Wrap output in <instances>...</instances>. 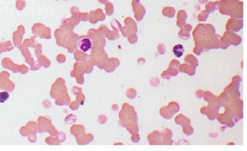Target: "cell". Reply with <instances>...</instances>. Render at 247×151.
Masks as SVG:
<instances>
[{"label":"cell","instance_id":"obj_1","mask_svg":"<svg viewBox=\"0 0 247 151\" xmlns=\"http://www.w3.org/2000/svg\"><path fill=\"white\" fill-rule=\"evenodd\" d=\"M195 42L194 52L199 54L203 49H219L221 36L216 33L215 27L211 24H199L193 32Z\"/></svg>","mask_w":247,"mask_h":151},{"label":"cell","instance_id":"obj_2","mask_svg":"<svg viewBox=\"0 0 247 151\" xmlns=\"http://www.w3.org/2000/svg\"><path fill=\"white\" fill-rule=\"evenodd\" d=\"M218 8L224 15H229L235 19L243 18V2L239 0H221Z\"/></svg>","mask_w":247,"mask_h":151},{"label":"cell","instance_id":"obj_3","mask_svg":"<svg viewBox=\"0 0 247 151\" xmlns=\"http://www.w3.org/2000/svg\"><path fill=\"white\" fill-rule=\"evenodd\" d=\"M241 37L233 32L226 31L220 39L221 46L223 49H227L231 45H238L241 43Z\"/></svg>","mask_w":247,"mask_h":151},{"label":"cell","instance_id":"obj_4","mask_svg":"<svg viewBox=\"0 0 247 151\" xmlns=\"http://www.w3.org/2000/svg\"><path fill=\"white\" fill-rule=\"evenodd\" d=\"M32 34L35 36L40 37L41 38H48L50 35V29L42 23H37L32 26Z\"/></svg>","mask_w":247,"mask_h":151},{"label":"cell","instance_id":"obj_5","mask_svg":"<svg viewBox=\"0 0 247 151\" xmlns=\"http://www.w3.org/2000/svg\"><path fill=\"white\" fill-rule=\"evenodd\" d=\"M243 20L231 18L226 24V30L229 32H239L243 27Z\"/></svg>","mask_w":247,"mask_h":151},{"label":"cell","instance_id":"obj_6","mask_svg":"<svg viewBox=\"0 0 247 151\" xmlns=\"http://www.w3.org/2000/svg\"><path fill=\"white\" fill-rule=\"evenodd\" d=\"M77 45L78 49L81 51L83 52H88L92 47V41L88 37H82L77 41Z\"/></svg>","mask_w":247,"mask_h":151},{"label":"cell","instance_id":"obj_7","mask_svg":"<svg viewBox=\"0 0 247 151\" xmlns=\"http://www.w3.org/2000/svg\"><path fill=\"white\" fill-rule=\"evenodd\" d=\"M25 27L23 25L18 26L17 31H15L13 33V39L14 43L16 46L22 42L23 36L25 34Z\"/></svg>","mask_w":247,"mask_h":151},{"label":"cell","instance_id":"obj_8","mask_svg":"<svg viewBox=\"0 0 247 151\" xmlns=\"http://www.w3.org/2000/svg\"><path fill=\"white\" fill-rule=\"evenodd\" d=\"M193 29V26L190 24H185L183 26L179 32V37L181 39L187 40L190 37V32Z\"/></svg>","mask_w":247,"mask_h":151},{"label":"cell","instance_id":"obj_9","mask_svg":"<svg viewBox=\"0 0 247 151\" xmlns=\"http://www.w3.org/2000/svg\"><path fill=\"white\" fill-rule=\"evenodd\" d=\"M187 13L184 10H180L178 12L177 15V26L182 28L186 24V20L187 19Z\"/></svg>","mask_w":247,"mask_h":151},{"label":"cell","instance_id":"obj_10","mask_svg":"<svg viewBox=\"0 0 247 151\" xmlns=\"http://www.w3.org/2000/svg\"><path fill=\"white\" fill-rule=\"evenodd\" d=\"M162 13L164 17L173 18L175 17L176 10L174 7L166 6L164 7L162 9Z\"/></svg>","mask_w":247,"mask_h":151},{"label":"cell","instance_id":"obj_11","mask_svg":"<svg viewBox=\"0 0 247 151\" xmlns=\"http://www.w3.org/2000/svg\"><path fill=\"white\" fill-rule=\"evenodd\" d=\"M180 70L181 72H185L190 76H193L195 73V67L189 66L187 64H182L180 66Z\"/></svg>","mask_w":247,"mask_h":151},{"label":"cell","instance_id":"obj_12","mask_svg":"<svg viewBox=\"0 0 247 151\" xmlns=\"http://www.w3.org/2000/svg\"><path fill=\"white\" fill-rule=\"evenodd\" d=\"M219 1L209 2L205 6L206 11L209 13H213L217 9Z\"/></svg>","mask_w":247,"mask_h":151},{"label":"cell","instance_id":"obj_13","mask_svg":"<svg viewBox=\"0 0 247 151\" xmlns=\"http://www.w3.org/2000/svg\"><path fill=\"white\" fill-rule=\"evenodd\" d=\"M184 51L185 49L182 45H176L173 49V52L177 58H181L183 55Z\"/></svg>","mask_w":247,"mask_h":151},{"label":"cell","instance_id":"obj_14","mask_svg":"<svg viewBox=\"0 0 247 151\" xmlns=\"http://www.w3.org/2000/svg\"><path fill=\"white\" fill-rule=\"evenodd\" d=\"M209 13L205 10H202L199 13L198 16V19L199 22H205L209 16Z\"/></svg>","mask_w":247,"mask_h":151},{"label":"cell","instance_id":"obj_15","mask_svg":"<svg viewBox=\"0 0 247 151\" xmlns=\"http://www.w3.org/2000/svg\"><path fill=\"white\" fill-rule=\"evenodd\" d=\"M16 8L19 11H22L26 7L25 0H16L15 2Z\"/></svg>","mask_w":247,"mask_h":151},{"label":"cell","instance_id":"obj_16","mask_svg":"<svg viewBox=\"0 0 247 151\" xmlns=\"http://www.w3.org/2000/svg\"><path fill=\"white\" fill-rule=\"evenodd\" d=\"M9 98V94L7 92L0 93V102L3 103L5 102Z\"/></svg>","mask_w":247,"mask_h":151},{"label":"cell","instance_id":"obj_17","mask_svg":"<svg viewBox=\"0 0 247 151\" xmlns=\"http://www.w3.org/2000/svg\"><path fill=\"white\" fill-rule=\"evenodd\" d=\"M199 2L200 4H204L208 2V0H199Z\"/></svg>","mask_w":247,"mask_h":151}]
</instances>
